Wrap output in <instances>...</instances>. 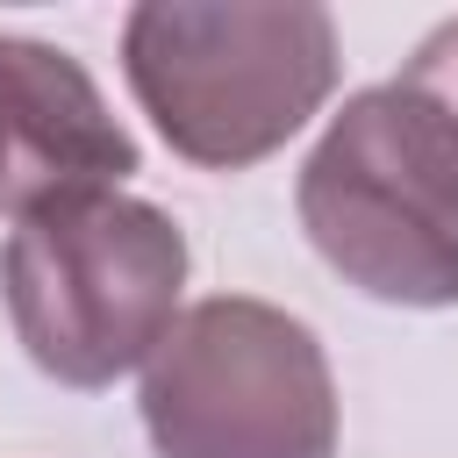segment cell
Returning a JSON list of instances; mask_svg holds the SVG:
<instances>
[{"instance_id":"obj_1","label":"cell","mask_w":458,"mask_h":458,"mask_svg":"<svg viewBox=\"0 0 458 458\" xmlns=\"http://www.w3.org/2000/svg\"><path fill=\"white\" fill-rule=\"evenodd\" d=\"M308 243L372 301H458V114L408 79L351 93L301 165Z\"/></svg>"},{"instance_id":"obj_2","label":"cell","mask_w":458,"mask_h":458,"mask_svg":"<svg viewBox=\"0 0 458 458\" xmlns=\"http://www.w3.org/2000/svg\"><path fill=\"white\" fill-rule=\"evenodd\" d=\"M122 72L186 165L243 172L329 100L336 21L308 0H143L122 21Z\"/></svg>"},{"instance_id":"obj_3","label":"cell","mask_w":458,"mask_h":458,"mask_svg":"<svg viewBox=\"0 0 458 458\" xmlns=\"http://www.w3.org/2000/svg\"><path fill=\"white\" fill-rule=\"evenodd\" d=\"M186 236L165 208L93 186L29 208L0 243V301L57 386H107L143 365L179 308Z\"/></svg>"},{"instance_id":"obj_4","label":"cell","mask_w":458,"mask_h":458,"mask_svg":"<svg viewBox=\"0 0 458 458\" xmlns=\"http://www.w3.org/2000/svg\"><path fill=\"white\" fill-rule=\"evenodd\" d=\"M143 429L157 458H329V358L286 308L215 293L143 358Z\"/></svg>"},{"instance_id":"obj_5","label":"cell","mask_w":458,"mask_h":458,"mask_svg":"<svg viewBox=\"0 0 458 458\" xmlns=\"http://www.w3.org/2000/svg\"><path fill=\"white\" fill-rule=\"evenodd\" d=\"M136 172L129 129L107 114L79 57L0 36V215H29L64 193L122 186Z\"/></svg>"},{"instance_id":"obj_6","label":"cell","mask_w":458,"mask_h":458,"mask_svg":"<svg viewBox=\"0 0 458 458\" xmlns=\"http://www.w3.org/2000/svg\"><path fill=\"white\" fill-rule=\"evenodd\" d=\"M401 79H408L415 93H429V100H444V107L458 114V14H451V21H437V29L415 43V57L401 64Z\"/></svg>"}]
</instances>
